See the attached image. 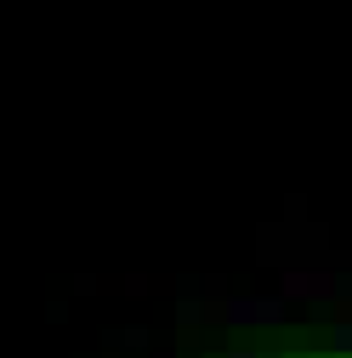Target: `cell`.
Wrapping results in <instances>:
<instances>
[{"label":"cell","mask_w":352,"mask_h":358,"mask_svg":"<svg viewBox=\"0 0 352 358\" xmlns=\"http://www.w3.org/2000/svg\"><path fill=\"white\" fill-rule=\"evenodd\" d=\"M228 358H256V352H228Z\"/></svg>","instance_id":"3957f363"},{"label":"cell","mask_w":352,"mask_h":358,"mask_svg":"<svg viewBox=\"0 0 352 358\" xmlns=\"http://www.w3.org/2000/svg\"><path fill=\"white\" fill-rule=\"evenodd\" d=\"M228 319H233V324H279V319H284V301L244 296V301H228Z\"/></svg>","instance_id":"6da1fadb"},{"label":"cell","mask_w":352,"mask_h":358,"mask_svg":"<svg viewBox=\"0 0 352 358\" xmlns=\"http://www.w3.org/2000/svg\"><path fill=\"white\" fill-rule=\"evenodd\" d=\"M335 347H346V352H352V324H341V330H335Z\"/></svg>","instance_id":"7a4b0ae2"}]
</instances>
